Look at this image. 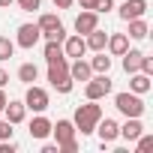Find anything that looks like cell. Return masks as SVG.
I'll use <instances>...</instances> for the list:
<instances>
[{
  "mask_svg": "<svg viewBox=\"0 0 153 153\" xmlns=\"http://www.w3.org/2000/svg\"><path fill=\"white\" fill-rule=\"evenodd\" d=\"M99 117H102V105H96V99H87V105H78V108H75V117H72L75 132L90 135V132L96 129Z\"/></svg>",
  "mask_w": 153,
  "mask_h": 153,
  "instance_id": "6da1fadb",
  "label": "cell"
},
{
  "mask_svg": "<svg viewBox=\"0 0 153 153\" xmlns=\"http://www.w3.org/2000/svg\"><path fill=\"white\" fill-rule=\"evenodd\" d=\"M48 84L57 93H72V78H69V60H54L48 63Z\"/></svg>",
  "mask_w": 153,
  "mask_h": 153,
  "instance_id": "7a4b0ae2",
  "label": "cell"
},
{
  "mask_svg": "<svg viewBox=\"0 0 153 153\" xmlns=\"http://www.w3.org/2000/svg\"><path fill=\"white\" fill-rule=\"evenodd\" d=\"M114 108L123 114V117H141L144 114V99L132 90H123V93H114Z\"/></svg>",
  "mask_w": 153,
  "mask_h": 153,
  "instance_id": "3957f363",
  "label": "cell"
},
{
  "mask_svg": "<svg viewBox=\"0 0 153 153\" xmlns=\"http://www.w3.org/2000/svg\"><path fill=\"white\" fill-rule=\"evenodd\" d=\"M111 93V78H108V72H96V78L90 75V78L84 81V96L87 99H102V96H108Z\"/></svg>",
  "mask_w": 153,
  "mask_h": 153,
  "instance_id": "277c9868",
  "label": "cell"
},
{
  "mask_svg": "<svg viewBox=\"0 0 153 153\" xmlns=\"http://www.w3.org/2000/svg\"><path fill=\"white\" fill-rule=\"evenodd\" d=\"M39 30H42V36L45 39H54V42H63L66 39V30H63V24H60V18L57 15H51V12H45V15H39Z\"/></svg>",
  "mask_w": 153,
  "mask_h": 153,
  "instance_id": "5b68a950",
  "label": "cell"
},
{
  "mask_svg": "<svg viewBox=\"0 0 153 153\" xmlns=\"http://www.w3.org/2000/svg\"><path fill=\"white\" fill-rule=\"evenodd\" d=\"M48 90H42V87H36V84H27V93H24V108L27 111H36V114H42L45 108H48Z\"/></svg>",
  "mask_w": 153,
  "mask_h": 153,
  "instance_id": "8992f818",
  "label": "cell"
},
{
  "mask_svg": "<svg viewBox=\"0 0 153 153\" xmlns=\"http://www.w3.org/2000/svg\"><path fill=\"white\" fill-rule=\"evenodd\" d=\"M39 39H42L39 24H21V27H18V36H15V45H18V48H33Z\"/></svg>",
  "mask_w": 153,
  "mask_h": 153,
  "instance_id": "52a82bcc",
  "label": "cell"
},
{
  "mask_svg": "<svg viewBox=\"0 0 153 153\" xmlns=\"http://www.w3.org/2000/svg\"><path fill=\"white\" fill-rule=\"evenodd\" d=\"M63 54L72 57V60H75V57H84V54H87V42H84V36H81V33L66 36V39H63Z\"/></svg>",
  "mask_w": 153,
  "mask_h": 153,
  "instance_id": "ba28073f",
  "label": "cell"
},
{
  "mask_svg": "<svg viewBox=\"0 0 153 153\" xmlns=\"http://www.w3.org/2000/svg\"><path fill=\"white\" fill-rule=\"evenodd\" d=\"M99 27V15L93 12V9H81V15L75 18V33H81V36H87L90 30H96Z\"/></svg>",
  "mask_w": 153,
  "mask_h": 153,
  "instance_id": "9c48e42d",
  "label": "cell"
},
{
  "mask_svg": "<svg viewBox=\"0 0 153 153\" xmlns=\"http://www.w3.org/2000/svg\"><path fill=\"white\" fill-rule=\"evenodd\" d=\"M117 129H120L117 120H111V117H99V123H96L93 132H99V141H102V144H111V141L117 138Z\"/></svg>",
  "mask_w": 153,
  "mask_h": 153,
  "instance_id": "30bf717a",
  "label": "cell"
},
{
  "mask_svg": "<svg viewBox=\"0 0 153 153\" xmlns=\"http://www.w3.org/2000/svg\"><path fill=\"white\" fill-rule=\"evenodd\" d=\"M117 12H120V18H123V21L144 18V12H147V0H126V3H123Z\"/></svg>",
  "mask_w": 153,
  "mask_h": 153,
  "instance_id": "8fae6325",
  "label": "cell"
},
{
  "mask_svg": "<svg viewBox=\"0 0 153 153\" xmlns=\"http://www.w3.org/2000/svg\"><path fill=\"white\" fill-rule=\"evenodd\" d=\"M141 132H144V126H141V117H126V123L117 129V138H123V141H135Z\"/></svg>",
  "mask_w": 153,
  "mask_h": 153,
  "instance_id": "7c38bea8",
  "label": "cell"
},
{
  "mask_svg": "<svg viewBox=\"0 0 153 153\" xmlns=\"http://www.w3.org/2000/svg\"><path fill=\"white\" fill-rule=\"evenodd\" d=\"M51 135L57 138V144L72 141V138H75V123H72V120H57V123H51Z\"/></svg>",
  "mask_w": 153,
  "mask_h": 153,
  "instance_id": "4fadbf2b",
  "label": "cell"
},
{
  "mask_svg": "<svg viewBox=\"0 0 153 153\" xmlns=\"http://www.w3.org/2000/svg\"><path fill=\"white\" fill-rule=\"evenodd\" d=\"M90 75H93V69H90V63H87V60L75 57V60L69 63V78H72V81H87Z\"/></svg>",
  "mask_w": 153,
  "mask_h": 153,
  "instance_id": "5bb4252c",
  "label": "cell"
},
{
  "mask_svg": "<svg viewBox=\"0 0 153 153\" xmlns=\"http://www.w3.org/2000/svg\"><path fill=\"white\" fill-rule=\"evenodd\" d=\"M150 87H153V78H150V75H144V72H132V75H129V90H132V93L144 96Z\"/></svg>",
  "mask_w": 153,
  "mask_h": 153,
  "instance_id": "9a60e30c",
  "label": "cell"
},
{
  "mask_svg": "<svg viewBox=\"0 0 153 153\" xmlns=\"http://www.w3.org/2000/svg\"><path fill=\"white\" fill-rule=\"evenodd\" d=\"M51 135V120L48 117H42V114H36L33 120H30V138H48Z\"/></svg>",
  "mask_w": 153,
  "mask_h": 153,
  "instance_id": "2e32d148",
  "label": "cell"
},
{
  "mask_svg": "<svg viewBox=\"0 0 153 153\" xmlns=\"http://www.w3.org/2000/svg\"><path fill=\"white\" fill-rule=\"evenodd\" d=\"M120 57H123V69H126V75H132V72H138L144 51H138V48H126V51H123Z\"/></svg>",
  "mask_w": 153,
  "mask_h": 153,
  "instance_id": "e0dca14e",
  "label": "cell"
},
{
  "mask_svg": "<svg viewBox=\"0 0 153 153\" xmlns=\"http://www.w3.org/2000/svg\"><path fill=\"white\" fill-rule=\"evenodd\" d=\"M3 117H6L12 126H15V123H21V120L27 117V108H24V102H12V99H9V102H6V108H3Z\"/></svg>",
  "mask_w": 153,
  "mask_h": 153,
  "instance_id": "ac0fdd59",
  "label": "cell"
},
{
  "mask_svg": "<svg viewBox=\"0 0 153 153\" xmlns=\"http://www.w3.org/2000/svg\"><path fill=\"white\" fill-rule=\"evenodd\" d=\"M84 42H87V51H105V42H108V33L105 30H90L87 36H84Z\"/></svg>",
  "mask_w": 153,
  "mask_h": 153,
  "instance_id": "d6986e66",
  "label": "cell"
},
{
  "mask_svg": "<svg viewBox=\"0 0 153 153\" xmlns=\"http://www.w3.org/2000/svg\"><path fill=\"white\" fill-rule=\"evenodd\" d=\"M105 48H108L114 57H120V54L129 48V36H126V33H111V36H108V42H105Z\"/></svg>",
  "mask_w": 153,
  "mask_h": 153,
  "instance_id": "ffe728a7",
  "label": "cell"
},
{
  "mask_svg": "<svg viewBox=\"0 0 153 153\" xmlns=\"http://www.w3.org/2000/svg\"><path fill=\"white\" fill-rule=\"evenodd\" d=\"M126 24H129V33H126V36H132V39H147L150 27H147L144 18H132V21H126Z\"/></svg>",
  "mask_w": 153,
  "mask_h": 153,
  "instance_id": "44dd1931",
  "label": "cell"
},
{
  "mask_svg": "<svg viewBox=\"0 0 153 153\" xmlns=\"http://www.w3.org/2000/svg\"><path fill=\"white\" fill-rule=\"evenodd\" d=\"M36 78H39L36 63H21V66H18V81H21V84H33Z\"/></svg>",
  "mask_w": 153,
  "mask_h": 153,
  "instance_id": "7402d4cb",
  "label": "cell"
},
{
  "mask_svg": "<svg viewBox=\"0 0 153 153\" xmlns=\"http://www.w3.org/2000/svg\"><path fill=\"white\" fill-rule=\"evenodd\" d=\"M63 57H66V54H63V42L48 39V42H45V60L54 63V60H63Z\"/></svg>",
  "mask_w": 153,
  "mask_h": 153,
  "instance_id": "603a6c76",
  "label": "cell"
},
{
  "mask_svg": "<svg viewBox=\"0 0 153 153\" xmlns=\"http://www.w3.org/2000/svg\"><path fill=\"white\" fill-rule=\"evenodd\" d=\"M87 63H90L93 72H108V69H111V57H108L105 51H96V57H90Z\"/></svg>",
  "mask_w": 153,
  "mask_h": 153,
  "instance_id": "cb8c5ba5",
  "label": "cell"
},
{
  "mask_svg": "<svg viewBox=\"0 0 153 153\" xmlns=\"http://www.w3.org/2000/svg\"><path fill=\"white\" fill-rule=\"evenodd\" d=\"M12 54H15V42H12V39H6V36H0V63L9 60Z\"/></svg>",
  "mask_w": 153,
  "mask_h": 153,
  "instance_id": "d4e9b609",
  "label": "cell"
},
{
  "mask_svg": "<svg viewBox=\"0 0 153 153\" xmlns=\"http://www.w3.org/2000/svg\"><path fill=\"white\" fill-rule=\"evenodd\" d=\"M150 147H153V135L141 132V135L135 138V150H138V153H144V150H150Z\"/></svg>",
  "mask_w": 153,
  "mask_h": 153,
  "instance_id": "484cf974",
  "label": "cell"
},
{
  "mask_svg": "<svg viewBox=\"0 0 153 153\" xmlns=\"http://www.w3.org/2000/svg\"><path fill=\"white\" fill-rule=\"evenodd\" d=\"M108 9H114V0H93V12H96V15H102V12H108Z\"/></svg>",
  "mask_w": 153,
  "mask_h": 153,
  "instance_id": "4316f807",
  "label": "cell"
},
{
  "mask_svg": "<svg viewBox=\"0 0 153 153\" xmlns=\"http://www.w3.org/2000/svg\"><path fill=\"white\" fill-rule=\"evenodd\" d=\"M15 3H18V9H24V12H36L42 0H15Z\"/></svg>",
  "mask_w": 153,
  "mask_h": 153,
  "instance_id": "83f0119b",
  "label": "cell"
},
{
  "mask_svg": "<svg viewBox=\"0 0 153 153\" xmlns=\"http://www.w3.org/2000/svg\"><path fill=\"white\" fill-rule=\"evenodd\" d=\"M57 150L60 153H78V141H75V138L72 141H63V144H57Z\"/></svg>",
  "mask_w": 153,
  "mask_h": 153,
  "instance_id": "f1b7e54d",
  "label": "cell"
},
{
  "mask_svg": "<svg viewBox=\"0 0 153 153\" xmlns=\"http://www.w3.org/2000/svg\"><path fill=\"white\" fill-rule=\"evenodd\" d=\"M3 138H12V123L3 117V120H0V141H3Z\"/></svg>",
  "mask_w": 153,
  "mask_h": 153,
  "instance_id": "f546056e",
  "label": "cell"
},
{
  "mask_svg": "<svg viewBox=\"0 0 153 153\" xmlns=\"http://www.w3.org/2000/svg\"><path fill=\"white\" fill-rule=\"evenodd\" d=\"M72 3H75V0H54L57 9H72Z\"/></svg>",
  "mask_w": 153,
  "mask_h": 153,
  "instance_id": "4dcf8cb0",
  "label": "cell"
},
{
  "mask_svg": "<svg viewBox=\"0 0 153 153\" xmlns=\"http://www.w3.org/2000/svg\"><path fill=\"white\" fill-rule=\"evenodd\" d=\"M6 84H9V72L0 69V87H6Z\"/></svg>",
  "mask_w": 153,
  "mask_h": 153,
  "instance_id": "1f68e13d",
  "label": "cell"
},
{
  "mask_svg": "<svg viewBox=\"0 0 153 153\" xmlns=\"http://www.w3.org/2000/svg\"><path fill=\"white\" fill-rule=\"evenodd\" d=\"M6 102H9V96L3 93V87H0V111H3V108H6Z\"/></svg>",
  "mask_w": 153,
  "mask_h": 153,
  "instance_id": "d6a6232c",
  "label": "cell"
},
{
  "mask_svg": "<svg viewBox=\"0 0 153 153\" xmlns=\"http://www.w3.org/2000/svg\"><path fill=\"white\" fill-rule=\"evenodd\" d=\"M42 153H60V150H57V144H45V147H42Z\"/></svg>",
  "mask_w": 153,
  "mask_h": 153,
  "instance_id": "836d02e7",
  "label": "cell"
},
{
  "mask_svg": "<svg viewBox=\"0 0 153 153\" xmlns=\"http://www.w3.org/2000/svg\"><path fill=\"white\" fill-rule=\"evenodd\" d=\"M81 3V9H93V0H78Z\"/></svg>",
  "mask_w": 153,
  "mask_h": 153,
  "instance_id": "e575fe53",
  "label": "cell"
},
{
  "mask_svg": "<svg viewBox=\"0 0 153 153\" xmlns=\"http://www.w3.org/2000/svg\"><path fill=\"white\" fill-rule=\"evenodd\" d=\"M12 3H15V0H0V9H9Z\"/></svg>",
  "mask_w": 153,
  "mask_h": 153,
  "instance_id": "d590c367",
  "label": "cell"
}]
</instances>
